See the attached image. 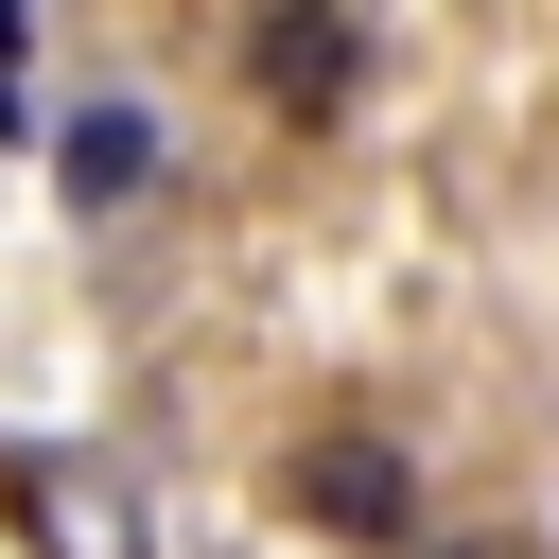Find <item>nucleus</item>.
<instances>
[{"label": "nucleus", "mask_w": 559, "mask_h": 559, "mask_svg": "<svg viewBox=\"0 0 559 559\" xmlns=\"http://www.w3.org/2000/svg\"><path fill=\"white\" fill-rule=\"evenodd\" d=\"M0 52H17V0H0Z\"/></svg>", "instance_id": "39448f33"}, {"label": "nucleus", "mask_w": 559, "mask_h": 559, "mask_svg": "<svg viewBox=\"0 0 559 559\" xmlns=\"http://www.w3.org/2000/svg\"><path fill=\"white\" fill-rule=\"evenodd\" d=\"M402 559H524V542H402Z\"/></svg>", "instance_id": "20e7f679"}, {"label": "nucleus", "mask_w": 559, "mask_h": 559, "mask_svg": "<svg viewBox=\"0 0 559 559\" xmlns=\"http://www.w3.org/2000/svg\"><path fill=\"white\" fill-rule=\"evenodd\" d=\"M140 175H157V122H140V105H87V122H70V192H87V210H122Z\"/></svg>", "instance_id": "7ed1b4c3"}, {"label": "nucleus", "mask_w": 559, "mask_h": 559, "mask_svg": "<svg viewBox=\"0 0 559 559\" xmlns=\"http://www.w3.org/2000/svg\"><path fill=\"white\" fill-rule=\"evenodd\" d=\"M349 70H367V17H349V0H262V17H245V87H262L280 122H332Z\"/></svg>", "instance_id": "f257e3e1"}, {"label": "nucleus", "mask_w": 559, "mask_h": 559, "mask_svg": "<svg viewBox=\"0 0 559 559\" xmlns=\"http://www.w3.org/2000/svg\"><path fill=\"white\" fill-rule=\"evenodd\" d=\"M297 507H314L332 542H402V454H384V437H314V454H297Z\"/></svg>", "instance_id": "f03ea898"}]
</instances>
